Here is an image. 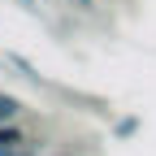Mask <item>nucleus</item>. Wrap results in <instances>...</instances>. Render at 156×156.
<instances>
[{
	"mask_svg": "<svg viewBox=\"0 0 156 156\" xmlns=\"http://www.w3.org/2000/svg\"><path fill=\"white\" fill-rule=\"evenodd\" d=\"M22 5H35V0H22Z\"/></svg>",
	"mask_w": 156,
	"mask_h": 156,
	"instance_id": "423d86ee",
	"label": "nucleus"
},
{
	"mask_svg": "<svg viewBox=\"0 0 156 156\" xmlns=\"http://www.w3.org/2000/svg\"><path fill=\"white\" fill-rule=\"evenodd\" d=\"M74 5H95V0H74Z\"/></svg>",
	"mask_w": 156,
	"mask_h": 156,
	"instance_id": "39448f33",
	"label": "nucleus"
},
{
	"mask_svg": "<svg viewBox=\"0 0 156 156\" xmlns=\"http://www.w3.org/2000/svg\"><path fill=\"white\" fill-rule=\"evenodd\" d=\"M17 108H22V104H17L9 91H0V122H13V117H17Z\"/></svg>",
	"mask_w": 156,
	"mask_h": 156,
	"instance_id": "f03ea898",
	"label": "nucleus"
},
{
	"mask_svg": "<svg viewBox=\"0 0 156 156\" xmlns=\"http://www.w3.org/2000/svg\"><path fill=\"white\" fill-rule=\"evenodd\" d=\"M17 143H26V139H22V134H17V130H9L5 122H0V156H5L9 147H17Z\"/></svg>",
	"mask_w": 156,
	"mask_h": 156,
	"instance_id": "f257e3e1",
	"label": "nucleus"
},
{
	"mask_svg": "<svg viewBox=\"0 0 156 156\" xmlns=\"http://www.w3.org/2000/svg\"><path fill=\"white\" fill-rule=\"evenodd\" d=\"M5 156H35V152H30V147H26V143H17V147H9V152H5Z\"/></svg>",
	"mask_w": 156,
	"mask_h": 156,
	"instance_id": "20e7f679",
	"label": "nucleus"
},
{
	"mask_svg": "<svg viewBox=\"0 0 156 156\" xmlns=\"http://www.w3.org/2000/svg\"><path fill=\"white\" fill-rule=\"evenodd\" d=\"M134 130H139V122H134V117H130V122H122V126H117V134H122V139H126V134H134Z\"/></svg>",
	"mask_w": 156,
	"mask_h": 156,
	"instance_id": "7ed1b4c3",
	"label": "nucleus"
}]
</instances>
